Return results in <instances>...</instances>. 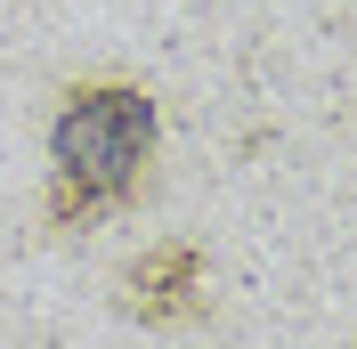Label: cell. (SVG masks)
<instances>
[{"label": "cell", "instance_id": "obj_1", "mask_svg": "<svg viewBox=\"0 0 357 349\" xmlns=\"http://www.w3.org/2000/svg\"><path fill=\"white\" fill-rule=\"evenodd\" d=\"M155 154V98L138 82H82L49 131V211L98 219L138 187Z\"/></svg>", "mask_w": 357, "mask_h": 349}, {"label": "cell", "instance_id": "obj_2", "mask_svg": "<svg viewBox=\"0 0 357 349\" xmlns=\"http://www.w3.org/2000/svg\"><path fill=\"white\" fill-rule=\"evenodd\" d=\"M130 309H138V317H155V325L195 317V309H203V260L187 252V244L146 252V260L130 268Z\"/></svg>", "mask_w": 357, "mask_h": 349}]
</instances>
